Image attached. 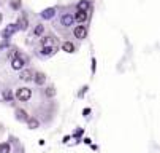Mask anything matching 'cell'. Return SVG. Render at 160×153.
Instances as JSON below:
<instances>
[{
  "label": "cell",
  "mask_w": 160,
  "mask_h": 153,
  "mask_svg": "<svg viewBox=\"0 0 160 153\" xmlns=\"http://www.w3.org/2000/svg\"><path fill=\"white\" fill-rule=\"evenodd\" d=\"M14 97L18 101H21V102H26V101H29L32 97V90H29V88H19L16 91V96Z\"/></svg>",
  "instance_id": "6da1fadb"
},
{
  "label": "cell",
  "mask_w": 160,
  "mask_h": 153,
  "mask_svg": "<svg viewBox=\"0 0 160 153\" xmlns=\"http://www.w3.org/2000/svg\"><path fill=\"white\" fill-rule=\"evenodd\" d=\"M11 67H13L14 70H21L22 67H24V57L19 56V54H16V56L13 57V61H11Z\"/></svg>",
  "instance_id": "7a4b0ae2"
},
{
  "label": "cell",
  "mask_w": 160,
  "mask_h": 153,
  "mask_svg": "<svg viewBox=\"0 0 160 153\" xmlns=\"http://www.w3.org/2000/svg\"><path fill=\"white\" fill-rule=\"evenodd\" d=\"M73 34H75V37H76V38L82 40V38H86V37H87V29H86L84 26H76V27H75V30H73Z\"/></svg>",
  "instance_id": "3957f363"
},
{
  "label": "cell",
  "mask_w": 160,
  "mask_h": 153,
  "mask_svg": "<svg viewBox=\"0 0 160 153\" xmlns=\"http://www.w3.org/2000/svg\"><path fill=\"white\" fill-rule=\"evenodd\" d=\"M60 23H62L63 27H70V26L75 23V18H73L70 13H65V14L62 16V19H60Z\"/></svg>",
  "instance_id": "277c9868"
},
{
  "label": "cell",
  "mask_w": 160,
  "mask_h": 153,
  "mask_svg": "<svg viewBox=\"0 0 160 153\" xmlns=\"http://www.w3.org/2000/svg\"><path fill=\"white\" fill-rule=\"evenodd\" d=\"M18 29H19V27H18V24H10V26H8V27H7V29L2 32V37H3V38H10V37H11V35H13Z\"/></svg>",
  "instance_id": "5b68a950"
},
{
  "label": "cell",
  "mask_w": 160,
  "mask_h": 153,
  "mask_svg": "<svg viewBox=\"0 0 160 153\" xmlns=\"http://www.w3.org/2000/svg\"><path fill=\"white\" fill-rule=\"evenodd\" d=\"M32 77H33V72H32V70H29V69H27V70H22V72H21V75H19V78H21L22 81H30V80H32Z\"/></svg>",
  "instance_id": "8992f818"
},
{
  "label": "cell",
  "mask_w": 160,
  "mask_h": 153,
  "mask_svg": "<svg viewBox=\"0 0 160 153\" xmlns=\"http://www.w3.org/2000/svg\"><path fill=\"white\" fill-rule=\"evenodd\" d=\"M54 14H56V8H46V10L41 11V18L43 19H51Z\"/></svg>",
  "instance_id": "52a82bcc"
},
{
  "label": "cell",
  "mask_w": 160,
  "mask_h": 153,
  "mask_svg": "<svg viewBox=\"0 0 160 153\" xmlns=\"http://www.w3.org/2000/svg\"><path fill=\"white\" fill-rule=\"evenodd\" d=\"M33 80H35L37 85H44V81H46V75H44L43 72H37L33 75Z\"/></svg>",
  "instance_id": "ba28073f"
},
{
  "label": "cell",
  "mask_w": 160,
  "mask_h": 153,
  "mask_svg": "<svg viewBox=\"0 0 160 153\" xmlns=\"http://www.w3.org/2000/svg\"><path fill=\"white\" fill-rule=\"evenodd\" d=\"M16 118H18L19 121H27V120H29V115H27L26 110H21V108H18V110H16Z\"/></svg>",
  "instance_id": "9c48e42d"
},
{
  "label": "cell",
  "mask_w": 160,
  "mask_h": 153,
  "mask_svg": "<svg viewBox=\"0 0 160 153\" xmlns=\"http://www.w3.org/2000/svg\"><path fill=\"white\" fill-rule=\"evenodd\" d=\"M76 21H79V23H86L87 21V11H78L76 16H73Z\"/></svg>",
  "instance_id": "30bf717a"
},
{
  "label": "cell",
  "mask_w": 160,
  "mask_h": 153,
  "mask_svg": "<svg viewBox=\"0 0 160 153\" xmlns=\"http://www.w3.org/2000/svg\"><path fill=\"white\" fill-rule=\"evenodd\" d=\"M62 50L65 51V53H73L75 51V45L72 41H65L63 45H62Z\"/></svg>",
  "instance_id": "8fae6325"
},
{
  "label": "cell",
  "mask_w": 160,
  "mask_h": 153,
  "mask_svg": "<svg viewBox=\"0 0 160 153\" xmlns=\"http://www.w3.org/2000/svg\"><path fill=\"white\" fill-rule=\"evenodd\" d=\"M27 124H29L30 129H37V128L40 126V121H38L37 118H29V120H27Z\"/></svg>",
  "instance_id": "7c38bea8"
},
{
  "label": "cell",
  "mask_w": 160,
  "mask_h": 153,
  "mask_svg": "<svg viewBox=\"0 0 160 153\" xmlns=\"http://www.w3.org/2000/svg\"><path fill=\"white\" fill-rule=\"evenodd\" d=\"M89 10V2L87 0H81L78 3V11H87Z\"/></svg>",
  "instance_id": "4fadbf2b"
},
{
  "label": "cell",
  "mask_w": 160,
  "mask_h": 153,
  "mask_svg": "<svg viewBox=\"0 0 160 153\" xmlns=\"http://www.w3.org/2000/svg\"><path fill=\"white\" fill-rule=\"evenodd\" d=\"M11 151V147L8 142H2L0 144V153H10Z\"/></svg>",
  "instance_id": "5bb4252c"
},
{
  "label": "cell",
  "mask_w": 160,
  "mask_h": 153,
  "mask_svg": "<svg viewBox=\"0 0 160 153\" xmlns=\"http://www.w3.org/2000/svg\"><path fill=\"white\" fill-rule=\"evenodd\" d=\"M54 51H56V48H51V46H43L41 54H44V56H51Z\"/></svg>",
  "instance_id": "9a60e30c"
},
{
  "label": "cell",
  "mask_w": 160,
  "mask_h": 153,
  "mask_svg": "<svg viewBox=\"0 0 160 153\" xmlns=\"http://www.w3.org/2000/svg\"><path fill=\"white\" fill-rule=\"evenodd\" d=\"M18 27H21L22 30H26V29H27V18H26V16L19 18V26H18Z\"/></svg>",
  "instance_id": "2e32d148"
},
{
  "label": "cell",
  "mask_w": 160,
  "mask_h": 153,
  "mask_svg": "<svg viewBox=\"0 0 160 153\" xmlns=\"http://www.w3.org/2000/svg\"><path fill=\"white\" fill-rule=\"evenodd\" d=\"M13 97H14V96H13V93H11L10 90H5V91H3V99H5L7 102H11Z\"/></svg>",
  "instance_id": "e0dca14e"
},
{
  "label": "cell",
  "mask_w": 160,
  "mask_h": 153,
  "mask_svg": "<svg viewBox=\"0 0 160 153\" xmlns=\"http://www.w3.org/2000/svg\"><path fill=\"white\" fill-rule=\"evenodd\" d=\"M43 32H44V26H41V24H37V27H35L33 34H35V35H41Z\"/></svg>",
  "instance_id": "ac0fdd59"
},
{
  "label": "cell",
  "mask_w": 160,
  "mask_h": 153,
  "mask_svg": "<svg viewBox=\"0 0 160 153\" xmlns=\"http://www.w3.org/2000/svg\"><path fill=\"white\" fill-rule=\"evenodd\" d=\"M11 8L13 10H21V0H11Z\"/></svg>",
  "instance_id": "d6986e66"
},
{
  "label": "cell",
  "mask_w": 160,
  "mask_h": 153,
  "mask_svg": "<svg viewBox=\"0 0 160 153\" xmlns=\"http://www.w3.org/2000/svg\"><path fill=\"white\" fill-rule=\"evenodd\" d=\"M41 45H43V46H49V45H51V38H49V37L41 38Z\"/></svg>",
  "instance_id": "ffe728a7"
},
{
  "label": "cell",
  "mask_w": 160,
  "mask_h": 153,
  "mask_svg": "<svg viewBox=\"0 0 160 153\" xmlns=\"http://www.w3.org/2000/svg\"><path fill=\"white\" fill-rule=\"evenodd\" d=\"M46 94H48V96H49V97H52V96H54V94H56V90H54V88H52V86H49V88H48V90H46Z\"/></svg>",
  "instance_id": "44dd1931"
}]
</instances>
